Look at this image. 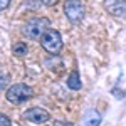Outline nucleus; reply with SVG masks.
Listing matches in <instances>:
<instances>
[{"mask_svg":"<svg viewBox=\"0 0 126 126\" xmlns=\"http://www.w3.org/2000/svg\"><path fill=\"white\" fill-rule=\"evenodd\" d=\"M49 27H50V20L47 17H34L27 20V24L22 27V34L32 40H39Z\"/></svg>","mask_w":126,"mask_h":126,"instance_id":"1","label":"nucleus"},{"mask_svg":"<svg viewBox=\"0 0 126 126\" xmlns=\"http://www.w3.org/2000/svg\"><path fill=\"white\" fill-rule=\"evenodd\" d=\"M32 96H34V89L27 84H24V82H17V84L10 86L7 89V94H5L7 101L12 104H22Z\"/></svg>","mask_w":126,"mask_h":126,"instance_id":"2","label":"nucleus"},{"mask_svg":"<svg viewBox=\"0 0 126 126\" xmlns=\"http://www.w3.org/2000/svg\"><path fill=\"white\" fill-rule=\"evenodd\" d=\"M40 46L44 47L46 52L54 56V54H57V52L62 50V37H61V34L57 30L47 29L44 32V35L40 37Z\"/></svg>","mask_w":126,"mask_h":126,"instance_id":"3","label":"nucleus"},{"mask_svg":"<svg viewBox=\"0 0 126 126\" xmlns=\"http://www.w3.org/2000/svg\"><path fill=\"white\" fill-rule=\"evenodd\" d=\"M64 14L72 24H78L84 19V5L81 0H66L64 2Z\"/></svg>","mask_w":126,"mask_h":126,"instance_id":"4","label":"nucleus"},{"mask_svg":"<svg viewBox=\"0 0 126 126\" xmlns=\"http://www.w3.org/2000/svg\"><path fill=\"white\" fill-rule=\"evenodd\" d=\"M22 118L25 119V121H30V123H46V121H49L50 119V114H49L47 111L44 109V108H30V109H27L24 114H22Z\"/></svg>","mask_w":126,"mask_h":126,"instance_id":"5","label":"nucleus"},{"mask_svg":"<svg viewBox=\"0 0 126 126\" xmlns=\"http://www.w3.org/2000/svg\"><path fill=\"white\" fill-rule=\"evenodd\" d=\"M104 9L114 17H126V0H104Z\"/></svg>","mask_w":126,"mask_h":126,"instance_id":"6","label":"nucleus"},{"mask_svg":"<svg viewBox=\"0 0 126 126\" xmlns=\"http://www.w3.org/2000/svg\"><path fill=\"white\" fill-rule=\"evenodd\" d=\"M67 87L72 89V91H79L82 87V82H81V76H79L78 71H72L67 78Z\"/></svg>","mask_w":126,"mask_h":126,"instance_id":"7","label":"nucleus"},{"mask_svg":"<svg viewBox=\"0 0 126 126\" xmlns=\"http://www.w3.org/2000/svg\"><path fill=\"white\" fill-rule=\"evenodd\" d=\"M101 125V114L97 111H89L86 116V126H99Z\"/></svg>","mask_w":126,"mask_h":126,"instance_id":"8","label":"nucleus"},{"mask_svg":"<svg viewBox=\"0 0 126 126\" xmlns=\"http://www.w3.org/2000/svg\"><path fill=\"white\" fill-rule=\"evenodd\" d=\"M27 44L25 42H15L14 46H12V52L17 56V57H22V56H25L27 54Z\"/></svg>","mask_w":126,"mask_h":126,"instance_id":"9","label":"nucleus"},{"mask_svg":"<svg viewBox=\"0 0 126 126\" xmlns=\"http://www.w3.org/2000/svg\"><path fill=\"white\" fill-rule=\"evenodd\" d=\"M9 81H10L9 74H2V72H0V91L5 89V86L9 84Z\"/></svg>","mask_w":126,"mask_h":126,"instance_id":"10","label":"nucleus"},{"mask_svg":"<svg viewBox=\"0 0 126 126\" xmlns=\"http://www.w3.org/2000/svg\"><path fill=\"white\" fill-rule=\"evenodd\" d=\"M0 126H12L10 118L7 114H3V113H0Z\"/></svg>","mask_w":126,"mask_h":126,"instance_id":"11","label":"nucleus"},{"mask_svg":"<svg viewBox=\"0 0 126 126\" xmlns=\"http://www.w3.org/2000/svg\"><path fill=\"white\" fill-rule=\"evenodd\" d=\"M113 94H114L118 99H121V97H125V91H123V89H121V91H119V89H113Z\"/></svg>","mask_w":126,"mask_h":126,"instance_id":"12","label":"nucleus"},{"mask_svg":"<svg viewBox=\"0 0 126 126\" xmlns=\"http://www.w3.org/2000/svg\"><path fill=\"white\" fill-rule=\"evenodd\" d=\"M9 5H10V0H0V12L5 10Z\"/></svg>","mask_w":126,"mask_h":126,"instance_id":"13","label":"nucleus"},{"mask_svg":"<svg viewBox=\"0 0 126 126\" xmlns=\"http://www.w3.org/2000/svg\"><path fill=\"white\" fill-rule=\"evenodd\" d=\"M40 2H42L44 5H47V7H52V5H56V3H57L59 0H40Z\"/></svg>","mask_w":126,"mask_h":126,"instance_id":"14","label":"nucleus"},{"mask_svg":"<svg viewBox=\"0 0 126 126\" xmlns=\"http://www.w3.org/2000/svg\"><path fill=\"white\" fill-rule=\"evenodd\" d=\"M54 126H74V125L67 123V121H54Z\"/></svg>","mask_w":126,"mask_h":126,"instance_id":"15","label":"nucleus"}]
</instances>
